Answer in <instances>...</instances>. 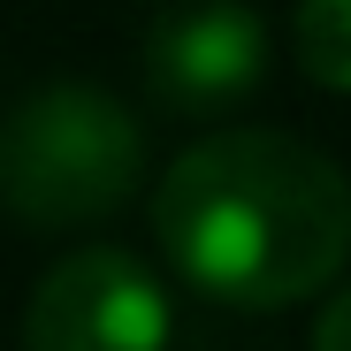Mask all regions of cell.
I'll list each match as a JSON object with an SVG mask.
<instances>
[{
	"mask_svg": "<svg viewBox=\"0 0 351 351\" xmlns=\"http://www.w3.org/2000/svg\"><path fill=\"white\" fill-rule=\"evenodd\" d=\"M290 46H298V69L351 99V0H298V16H290Z\"/></svg>",
	"mask_w": 351,
	"mask_h": 351,
	"instance_id": "5",
	"label": "cell"
},
{
	"mask_svg": "<svg viewBox=\"0 0 351 351\" xmlns=\"http://www.w3.org/2000/svg\"><path fill=\"white\" fill-rule=\"evenodd\" d=\"M267 69H275V38L252 0H184L145 31L138 53L145 99L176 123H229L267 92Z\"/></svg>",
	"mask_w": 351,
	"mask_h": 351,
	"instance_id": "3",
	"label": "cell"
},
{
	"mask_svg": "<svg viewBox=\"0 0 351 351\" xmlns=\"http://www.w3.org/2000/svg\"><path fill=\"white\" fill-rule=\"evenodd\" d=\"M153 237L199 298L306 306L351 267V176L290 130H214L153 184Z\"/></svg>",
	"mask_w": 351,
	"mask_h": 351,
	"instance_id": "1",
	"label": "cell"
},
{
	"mask_svg": "<svg viewBox=\"0 0 351 351\" xmlns=\"http://www.w3.org/2000/svg\"><path fill=\"white\" fill-rule=\"evenodd\" d=\"M313 351H351V282H336L313 313Z\"/></svg>",
	"mask_w": 351,
	"mask_h": 351,
	"instance_id": "6",
	"label": "cell"
},
{
	"mask_svg": "<svg viewBox=\"0 0 351 351\" xmlns=\"http://www.w3.org/2000/svg\"><path fill=\"white\" fill-rule=\"evenodd\" d=\"M176 306L160 275L123 245H77L23 306V351H168Z\"/></svg>",
	"mask_w": 351,
	"mask_h": 351,
	"instance_id": "4",
	"label": "cell"
},
{
	"mask_svg": "<svg viewBox=\"0 0 351 351\" xmlns=\"http://www.w3.org/2000/svg\"><path fill=\"white\" fill-rule=\"evenodd\" d=\"M145 123L107 84H38L0 114V214L38 237L92 229L138 199Z\"/></svg>",
	"mask_w": 351,
	"mask_h": 351,
	"instance_id": "2",
	"label": "cell"
}]
</instances>
